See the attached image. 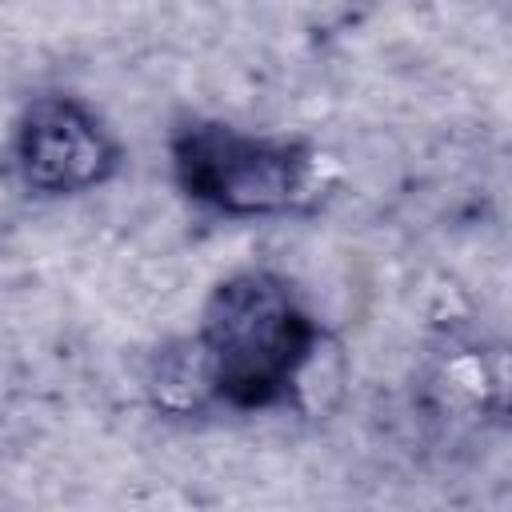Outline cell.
Listing matches in <instances>:
<instances>
[{"instance_id": "277c9868", "label": "cell", "mask_w": 512, "mask_h": 512, "mask_svg": "<svg viewBox=\"0 0 512 512\" xmlns=\"http://www.w3.org/2000/svg\"><path fill=\"white\" fill-rule=\"evenodd\" d=\"M152 396L168 412H192L204 400H212V380H208L196 340H184L160 356V364L152 372Z\"/></svg>"}, {"instance_id": "3957f363", "label": "cell", "mask_w": 512, "mask_h": 512, "mask_svg": "<svg viewBox=\"0 0 512 512\" xmlns=\"http://www.w3.org/2000/svg\"><path fill=\"white\" fill-rule=\"evenodd\" d=\"M120 160L108 128L72 96H40L16 128V172L40 196H72L112 176Z\"/></svg>"}, {"instance_id": "6da1fadb", "label": "cell", "mask_w": 512, "mask_h": 512, "mask_svg": "<svg viewBox=\"0 0 512 512\" xmlns=\"http://www.w3.org/2000/svg\"><path fill=\"white\" fill-rule=\"evenodd\" d=\"M316 340L312 316L272 272H236L216 284L196 336L212 396L232 408L284 400L312 360Z\"/></svg>"}, {"instance_id": "7a4b0ae2", "label": "cell", "mask_w": 512, "mask_h": 512, "mask_svg": "<svg viewBox=\"0 0 512 512\" xmlns=\"http://www.w3.org/2000/svg\"><path fill=\"white\" fill-rule=\"evenodd\" d=\"M180 188L228 216H272L320 192L312 148L276 136H252L228 124H188L172 140Z\"/></svg>"}]
</instances>
